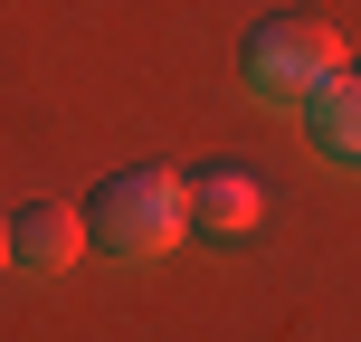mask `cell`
<instances>
[{
    "label": "cell",
    "mask_w": 361,
    "mask_h": 342,
    "mask_svg": "<svg viewBox=\"0 0 361 342\" xmlns=\"http://www.w3.org/2000/svg\"><path fill=\"white\" fill-rule=\"evenodd\" d=\"M343 29H333L324 10H276L247 29V95H267V105H305L314 86H333L343 76Z\"/></svg>",
    "instance_id": "2"
},
{
    "label": "cell",
    "mask_w": 361,
    "mask_h": 342,
    "mask_svg": "<svg viewBox=\"0 0 361 342\" xmlns=\"http://www.w3.org/2000/svg\"><path fill=\"white\" fill-rule=\"evenodd\" d=\"M76 257H86V209H67V200H29V209L10 219V267L19 276H76Z\"/></svg>",
    "instance_id": "4"
},
{
    "label": "cell",
    "mask_w": 361,
    "mask_h": 342,
    "mask_svg": "<svg viewBox=\"0 0 361 342\" xmlns=\"http://www.w3.org/2000/svg\"><path fill=\"white\" fill-rule=\"evenodd\" d=\"M180 228H190V200H180V171H162V162L95 181V200H86V238L114 267H152Z\"/></svg>",
    "instance_id": "1"
},
{
    "label": "cell",
    "mask_w": 361,
    "mask_h": 342,
    "mask_svg": "<svg viewBox=\"0 0 361 342\" xmlns=\"http://www.w3.org/2000/svg\"><path fill=\"white\" fill-rule=\"evenodd\" d=\"M180 200H190V228L219 238V248H238V238H257V219H267V181L247 162H200L180 181Z\"/></svg>",
    "instance_id": "3"
},
{
    "label": "cell",
    "mask_w": 361,
    "mask_h": 342,
    "mask_svg": "<svg viewBox=\"0 0 361 342\" xmlns=\"http://www.w3.org/2000/svg\"><path fill=\"white\" fill-rule=\"evenodd\" d=\"M295 114H305V143L324 152L333 171H361V67H343L333 86H314Z\"/></svg>",
    "instance_id": "5"
},
{
    "label": "cell",
    "mask_w": 361,
    "mask_h": 342,
    "mask_svg": "<svg viewBox=\"0 0 361 342\" xmlns=\"http://www.w3.org/2000/svg\"><path fill=\"white\" fill-rule=\"evenodd\" d=\"M0 267H10V219H0Z\"/></svg>",
    "instance_id": "6"
}]
</instances>
